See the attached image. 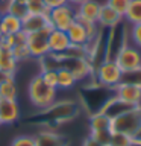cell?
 Wrapping results in <instances>:
<instances>
[{
  "mask_svg": "<svg viewBox=\"0 0 141 146\" xmlns=\"http://www.w3.org/2000/svg\"><path fill=\"white\" fill-rule=\"evenodd\" d=\"M56 93L58 88H53V87L44 84L40 75L32 78L29 87H27V94H29L30 102L38 110H47L49 107H52L56 100Z\"/></svg>",
  "mask_w": 141,
  "mask_h": 146,
  "instance_id": "cell-1",
  "label": "cell"
},
{
  "mask_svg": "<svg viewBox=\"0 0 141 146\" xmlns=\"http://www.w3.org/2000/svg\"><path fill=\"white\" fill-rule=\"evenodd\" d=\"M121 75H123L121 68L118 67L115 59H112V58H108L105 61H102L94 70L96 84L108 87V88H115L121 82Z\"/></svg>",
  "mask_w": 141,
  "mask_h": 146,
  "instance_id": "cell-2",
  "label": "cell"
},
{
  "mask_svg": "<svg viewBox=\"0 0 141 146\" xmlns=\"http://www.w3.org/2000/svg\"><path fill=\"white\" fill-rule=\"evenodd\" d=\"M141 125V107H134L129 111L111 119V131L130 135Z\"/></svg>",
  "mask_w": 141,
  "mask_h": 146,
  "instance_id": "cell-3",
  "label": "cell"
},
{
  "mask_svg": "<svg viewBox=\"0 0 141 146\" xmlns=\"http://www.w3.org/2000/svg\"><path fill=\"white\" fill-rule=\"evenodd\" d=\"M47 15H49L50 26L53 29L67 31L76 21V8L70 3H67V5H62V6L50 9Z\"/></svg>",
  "mask_w": 141,
  "mask_h": 146,
  "instance_id": "cell-4",
  "label": "cell"
},
{
  "mask_svg": "<svg viewBox=\"0 0 141 146\" xmlns=\"http://www.w3.org/2000/svg\"><path fill=\"white\" fill-rule=\"evenodd\" d=\"M52 27L27 34L26 44L32 58H44L49 55V32Z\"/></svg>",
  "mask_w": 141,
  "mask_h": 146,
  "instance_id": "cell-5",
  "label": "cell"
},
{
  "mask_svg": "<svg viewBox=\"0 0 141 146\" xmlns=\"http://www.w3.org/2000/svg\"><path fill=\"white\" fill-rule=\"evenodd\" d=\"M62 61L59 67L68 68L73 76L76 78V81H84L88 76H94V67L91 66L90 59L86 58H70V56H58Z\"/></svg>",
  "mask_w": 141,
  "mask_h": 146,
  "instance_id": "cell-6",
  "label": "cell"
},
{
  "mask_svg": "<svg viewBox=\"0 0 141 146\" xmlns=\"http://www.w3.org/2000/svg\"><path fill=\"white\" fill-rule=\"evenodd\" d=\"M115 62L118 67L121 68V72H127L132 68L141 67V49H138L134 44L127 43L120 49V52L115 55Z\"/></svg>",
  "mask_w": 141,
  "mask_h": 146,
  "instance_id": "cell-7",
  "label": "cell"
},
{
  "mask_svg": "<svg viewBox=\"0 0 141 146\" xmlns=\"http://www.w3.org/2000/svg\"><path fill=\"white\" fill-rule=\"evenodd\" d=\"M70 47H71V43H70L67 32L52 27L49 32V55L64 56Z\"/></svg>",
  "mask_w": 141,
  "mask_h": 146,
  "instance_id": "cell-8",
  "label": "cell"
},
{
  "mask_svg": "<svg viewBox=\"0 0 141 146\" xmlns=\"http://www.w3.org/2000/svg\"><path fill=\"white\" fill-rule=\"evenodd\" d=\"M100 11V3L96 0H86L76 6V20L84 26L97 25V17Z\"/></svg>",
  "mask_w": 141,
  "mask_h": 146,
  "instance_id": "cell-9",
  "label": "cell"
},
{
  "mask_svg": "<svg viewBox=\"0 0 141 146\" xmlns=\"http://www.w3.org/2000/svg\"><path fill=\"white\" fill-rule=\"evenodd\" d=\"M114 94L132 107H141V87L120 82L114 88Z\"/></svg>",
  "mask_w": 141,
  "mask_h": 146,
  "instance_id": "cell-10",
  "label": "cell"
},
{
  "mask_svg": "<svg viewBox=\"0 0 141 146\" xmlns=\"http://www.w3.org/2000/svg\"><path fill=\"white\" fill-rule=\"evenodd\" d=\"M20 119V105L17 99L0 98V125H11Z\"/></svg>",
  "mask_w": 141,
  "mask_h": 146,
  "instance_id": "cell-11",
  "label": "cell"
},
{
  "mask_svg": "<svg viewBox=\"0 0 141 146\" xmlns=\"http://www.w3.org/2000/svg\"><path fill=\"white\" fill-rule=\"evenodd\" d=\"M68 38H70V43L73 46H82V47H86L88 49V46L91 44V36H90V32H88V27L84 26L82 23L79 21H74L73 25L68 27L65 31Z\"/></svg>",
  "mask_w": 141,
  "mask_h": 146,
  "instance_id": "cell-12",
  "label": "cell"
},
{
  "mask_svg": "<svg viewBox=\"0 0 141 146\" xmlns=\"http://www.w3.org/2000/svg\"><path fill=\"white\" fill-rule=\"evenodd\" d=\"M49 114L50 117L55 119V120L58 122H65V120H70L76 116L77 113V107L74 102H70V100H67V102H61V104H53L52 107H49Z\"/></svg>",
  "mask_w": 141,
  "mask_h": 146,
  "instance_id": "cell-13",
  "label": "cell"
},
{
  "mask_svg": "<svg viewBox=\"0 0 141 146\" xmlns=\"http://www.w3.org/2000/svg\"><path fill=\"white\" fill-rule=\"evenodd\" d=\"M21 21H23V31L26 34L38 32V31L47 29V27H52L47 14H26L21 18Z\"/></svg>",
  "mask_w": 141,
  "mask_h": 146,
  "instance_id": "cell-14",
  "label": "cell"
},
{
  "mask_svg": "<svg viewBox=\"0 0 141 146\" xmlns=\"http://www.w3.org/2000/svg\"><path fill=\"white\" fill-rule=\"evenodd\" d=\"M123 17L118 12H115L111 6H108L106 3L100 5V11L97 17V26H100L102 29H112V27L118 26L121 23Z\"/></svg>",
  "mask_w": 141,
  "mask_h": 146,
  "instance_id": "cell-15",
  "label": "cell"
},
{
  "mask_svg": "<svg viewBox=\"0 0 141 146\" xmlns=\"http://www.w3.org/2000/svg\"><path fill=\"white\" fill-rule=\"evenodd\" d=\"M134 107L132 105H129L127 102H125V100H121L120 98H117L115 94L112 96V98L108 99V102L102 107V110H100V113L106 114V116L109 119H114L117 116H120V114L129 111V110H132Z\"/></svg>",
  "mask_w": 141,
  "mask_h": 146,
  "instance_id": "cell-16",
  "label": "cell"
},
{
  "mask_svg": "<svg viewBox=\"0 0 141 146\" xmlns=\"http://www.w3.org/2000/svg\"><path fill=\"white\" fill-rule=\"evenodd\" d=\"M23 31V21L14 14L5 12L0 20V35H15Z\"/></svg>",
  "mask_w": 141,
  "mask_h": 146,
  "instance_id": "cell-17",
  "label": "cell"
},
{
  "mask_svg": "<svg viewBox=\"0 0 141 146\" xmlns=\"http://www.w3.org/2000/svg\"><path fill=\"white\" fill-rule=\"evenodd\" d=\"M36 146H68V141L64 135L53 131H43L35 137Z\"/></svg>",
  "mask_w": 141,
  "mask_h": 146,
  "instance_id": "cell-18",
  "label": "cell"
},
{
  "mask_svg": "<svg viewBox=\"0 0 141 146\" xmlns=\"http://www.w3.org/2000/svg\"><path fill=\"white\" fill-rule=\"evenodd\" d=\"M17 59L14 58L11 49L0 47V75L5 76H14L17 70Z\"/></svg>",
  "mask_w": 141,
  "mask_h": 146,
  "instance_id": "cell-19",
  "label": "cell"
},
{
  "mask_svg": "<svg viewBox=\"0 0 141 146\" xmlns=\"http://www.w3.org/2000/svg\"><path fill=\"white\" fill-rule=\"evenodd\" d=\"M17 87L14 76H0V98L2 99H17Z\"/></svg>",
  "mask_w": 141,
  "mask_h": 146,
  "instance_id": "cell-20",
  "label": "cell"
},
{
  "mask_svg": "<svg viewBox=\"0 0 141 146\" xmlns=\"http://www.w3.org/2000/svg\"><path fill=\"white\" fill-rule=\"evenodd\" d=\"M123 17L126 18V21L129 25L141 23V0H130L129 6H127Z\"/></svg>",
  "mask_w": 141,
  "mask_h": 146,
  "instance_id": "cell-21",
  "label": "cell"
},
{
  "mask_svg": "<svg viewBox=\"0 0 141 146\" xmlns=\"http://www.w3.org/2000/svg\"><path fill=\"white\" fill-rule=\"evenodd\" d=\"M90 128L91 131H99V129H111V119L103 113H93L90 117Z\"/></svg>",
  "mask_w": 141,
  "mask_h": 146,
  "instance_id": "cell-22",
  "label": "cell"
},
{
  "mask_svg": "<svg viewBox=\"0 0 141 146\" xmlns=\"http://www.w3.org/2000/svg\"><path fill=\"white\" fill-rule=\"evenodd\" d=\"M76 78L73 76V73L65 67H59L58 68V88L61 90H68L71 87H74L76 84Z\"/></svg>",
  "mask_w": 141,
  "mask_h": 146,
  "instance_id": "cell-23",
  "label": "cell"
},
{
  "mask_svg": "<svg viewBox=\"0 0 141 146\" xmlns=\"http://www.w3.org/2000/svg\"><path fill=\"white\" fill-rule=\"evenodd\" d=\"M121 82H125V84H132V85H136V87H141V67H136V68H132V70L123 72Z\"/></svg>",
  "mask_w": 141,
  "mask_h": 146,
  "instance_id": "cell-24",
  "label": "cell"
},
{
  "mask_svg": "<svg viewBox=\"0 0 141 146\" xmlns=\"http://www.w3.org/2000/svg\"><path fill=\"white\" fill-rule=\"evenodd\" d=\"M40 76L44 81V84H47L49 87H53V88H58V68L47 67Z\"/></svg>",
  "mask_w": 141,
  "mask_h": 146,
  "instance_id": "cell-25",
  "label": "cell"
},
{
  "mask_svg": "<svg viewBox=\"0 0 141 146\" xmlns=\"http://www.w3.org/2000/svg\"><path fill=\"white\" fill-rule=\"evenodd\" d=\"M12 55L17 61H24V59L30 58V53H29V47H27L26 43H14L12 46Z\"/></svg>",
  "mask_w": 141,
  "mask_h": 146,
  "instance_id": "cell-26",
  "label": "cell"
},
{
  "mask_svg": "<svg viewBox=\"0 0 141 146\" xmlns=\"http://www.w3.org/2000/svg\"><path fill=\"white\" fill-rule=\"evenodd\" d=\"M108 146H132L130 135L123 134V132L112 131V135H111V140H109Z\"/></svg>",
  "mask_w": 141,
  "mask_h": 146,
  "instance_id": "cell-27",
  "label": "cell"
},
{
  "mask_svg": "<svg viewBox=\"0 0 141 146\" xmlns=\"http://www.w3.org/2000/svg\"><path fill=\"white\" fill-rule=\"evenodd\" d=\"M27 14H49L43 0H26Z\"/></svg>",
  "mask_w": 141,
  "mask_h": 146,
  "instance_id": "cell-28",
  "label": "cell"
},
{
  "mask_svg": "<svg viewBox=\"0 0 141 146\" xmlns=\"http://www.w3.org/2000/svg\"><path fill=\"white\" fill-rule=\"evenodd\" d=\"M111 135H112V131L111 129H99V131H91L90 132V137H93L96 141H99V143H102L105 146L109 145Z\"/></svg>",
  "mask_w": 141,
  "mask_h": 146,
  "instance_id": "cell-29",
  "label": "cell"
},
{
  "mask_svg": "<svg viewBox=\"0 0 141 146\" xmlns=\"http://www.w3.org/2000/svg\"><path fill=\"white\" fill-rule=\"evenodd\" d=\"M129 40L132 41L134 46L141 49V23L132 25V27L129 29Z\"/></svg>",
  "mask_w": 141,
  "mask_h": 146,
  "instance_id": "cell-30",
  "label": "cell"
},
{
  "mask_svg": "<svg viewBox=\"0 0 141 146\" xmlns=\"http://www.w3.org/2000/svg\"><path fill=\"white\" fill-rule=\"evenodd\" d=\"M129 3H130V0H108V2H106L108 6H111L114 11L118 12L121 17L125 15V12H126L127 6H129Z\"/></svg>",
  "mask_w": 141,
  "mask_h": 146,
  "instance_id": "cell-31",
  "label": "cell"
},
{
  "mask_svg": "<svg viewBox=\"0 0 141 146\" xmlns=\"http://www.w3.org/2000/svg\"><path fill=\"white\" fill-rule=\"evenodd\" d=\"M11 146H36V141L32 135H18L12 140Z\"/></svg>",
  "mask_w": 141,
  "mask_h": 146,
  "instance_id": "cell-32",
  "label": "cell"
},
{
  "mask_svg": "<svg viewBox=\"0 0 141 146\" xmlns=\"http://www.w3.org/2000/svg\"><path fill=\"white\" fill-rule=\"evenodd\" d=\"M44 5H45V8L49 9H53V8H58V6H62V5H67L68 3V0H43Z\"/></svg>",
  "mask_w": 141,
  "mask_h": 146,
  "instance_id": "cell-33",
  "label": "cell"
},
{
  "mask_svg": "<svg viewBox=\"0 0 141 146\" xmlns=\"http://www.w3.org/2000/svg\"><path fill=\"white\" fill-rule=\"evenodd\" d=\"M130 140L132 145H141V125L130 134Z\"/></svg>",
  "mask_w": 141,
  "mask_h": 146,
  "instance_id": "cell-34",
  "label": "cell"
},
{
  "mask_svg": "<svg viewBox=\"0 0 141 146\" xmlns=\"http://www.w3.org/2000/svg\"><path fill=\"white\" fill-rule=\"evenodd\" d=\"M82 146H105V145H102V143H99V141H96L93 137H86V139L84 140V143H82Z\"/></svg>",
  "mask_w": 141,
  "mask_h": 146,
  "instance_id": "cell-35",
  "label": "cell"
},
{
  "mask_svg": "<svg viewBox=\"0 0 141 146\" xmlns=\"http://www.w3.org/2000/svg\"><path fill=\"white\" fill-rule=\"evenodd\" d=\"M86 2V0H68V3L73 5V6H77V5H80V3H84Z\"/></svg>",
  "mask_w": 141,
  "mask_h": 146,
  "instance_id": "cell-36",
  "label": "cell"
},
{
  "mask_svg": "<svg viewBox=\"0 0 141 146\" xmlns=\"http://www.w3.org/2000/svg\"><path fill=\"white\" fill-rule=\"evenodd\" d=\"M2 15H3V12H2V11H0V20H2Z\"/></svg>",
  "mask_w": 141,
  "mask_h": 146,
  "instance_id": "cell-37",
  "label": "cell"
},
{
  "mask_svg": "<svg viewBox=\"0 0 141 146\" xmlns=\"http://www.w3.org/2000/svg\"><path fill=\"white\" fill-rule=\"evenodd\" d=\"M132 146H141V145H132Z\"/></svg>",
  "mask_w": 141,
  "mask_h": 146,
  "instance_id": "cell-38",
  "label": "cell"
}]
</instances>
